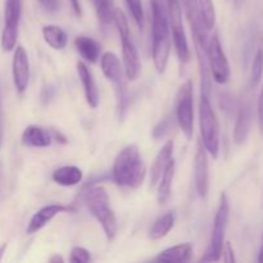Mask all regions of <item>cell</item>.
Wrapping results in <instances>:
<instances>
[{
	"label": "cell",
	"instance_id": "1",
	"mask_svg": "<svg viewBox=\"0 0 263 263\" xmlns=\"http://www.w3.org/2000/svg\"><path fill=\"white\" fill-rule=\"evenodd\" d=\"M152 9V58L158 73H164L171 53V33L168 14L162 0H151Z\"/></svg>",
	"mask_w": 263,
	"mask_h": 263
},
{
	"label": "cell",
	"instance_id": "2",
	"mask_svg": "<svg viewBox=\"0 0 263 263\" xmlns=\"http://www.w3.org/2000/svg\"><path fill=\"white\" fill-rule=\"evenodd\" d=\"M146 167L140 151L136 145L125 146L115 159L112 167V177L121 187L138 189L145 180Z\"/></svg>",
	"mask_w": 263,
	"mask_h": 263
},
{
	"label": "cell",
	"instance_id": "3",
	"mask_svg": "<svg viewBox=\"0 0 263 263\" xmlns=\"http://www.w3.org/2000/svg\"><path fill=\"white\" fill-rule=\"evenodd\" d=\"M81 200L95 220L102 225L108 240H113L117 234V218L109 205V197L102 186L86 187L81 193Z\"/></svg>",
	"mask_w": 263,
	"mask_h": 263
},
{
	"label": "cell",
	"instance_id": "4",
	"mask_svg": "<svg viewBox=\"0 0 263 263\" xmlns=\"http://www.w3.org/2000/svg\"><path fill=\"white\" fill-rule=\"evenodd\" d=\"M113 22L117 27L118 35H120L121 43H122V62L125 76L130 81H136L140 76L141 62L138 49H136L133 39H131L127 18L120 9H115Z\"/></svg>",
	"mask_w": 263,
	"mask_h": 263
},
{
	"label": "cell",
	"instance_id": "5",
	"mask_svg": "<svg viewBox=\"0 0 263 263\" xmlns=\"http://www.w3.org/2000/svg\"><path fill=\"white\" fill-rule=\"evenodd\" d=\"M199 127L202 136L200 140L205 151L213 157V159H217L220 152V125L210 98L203 92L199 102Z\"/></svg>",
	"mask_w": 263,
	"mask_h": 263
},
{
	"label": "cell",
	"instance_id": "6",
	"mask_svg": "<svg viewBox=\"0 0 263 263\" xmlns=\"http://www.w3.org/2000/svg\"><path fill=\"white\" fill-rule=\"evenodd\" d=\"M229 215H230V207H229L228 195H226V193H222L220 197V204H218L217 212H216L215 221H213L210 246H208L204 256L200 258V262L218 261L222 256L225 234L229 223Z\"/></svg>",
	"mask_w": 263,
	"mask_h": 263
},
{
	"label": "cell",
	"instance_id": "7",
	"mask_svg": "<svg viewBox=\"0 0 263 263\" xmlns=\"http://www.w3.org/2000/svg\"><path fill=\"white\" fill-rule=\"evenodd\" d=\"M168 14L170 31L172 32L175 51L179 58L180 63L185 64L192 58L189 44H187L186 33H185L184 23H182V10L179 0H168L164 3Z\"/></svg>",
	"mask_w": 263,
	"mask_h": 263
},
{
	"label": "cell",
	"instance_id": "8",
	"mask_svg": "<svg viewBox=\"0 0 263 263\" xmlns=\"http://www.w3.org/2000/svg\"><path fill=\"white\" fill-rule=\"evenodd\" d=\"M176 121L187 140L194 133V103H193V82L187 80L179 89L176 97Z\"/></svg>",
	"mask_w": 263,
	"mask_h": 263
},
{
	"label": "cell",
	"instance_id": "9",
	"mask_svg": "<svg viewBox=\"0 0 263 263\" xmlns=\"http://www.w3.org/2000/svg\"><path fill=\"white\" fill-rule=\"evenodd\" d=\"M208 66L213 80L217 84L225 85L230 80V64L217 32L213 33L208 41Z\"/></svg>",
	"mask_w": 263,
	"mask_h": 263
},
{
	"label": "cell",
	"instance_id": "10",
	"mask_svg": "<svg viewBox=\"0 0 263 263\" xmlns=\"http://www.w3.org/2000/svg\"><path fill=\"white\" fill-rule=\"evenodd\" d=\"M21 14L22 0H5L4 28L2 32V48L4 51H12L17 45Z\"/></svg>",
	"mask_w": 263,
	"mask_h": 263
},
{
	"label": "cell",
	"instance_id": "11",
	"mask_svg": "<svg viewBox=\"0 0 263 263\" xmlns=\"http://www.w3.org/2000/svg\"><path fill=\"white\" fill-rule=\"evenodd\" d=\"M13 82L18 94H23L27 90L30 82V61L22 45L14 48V55L12 62Z\"/></svg>",
	"mask_w": 263,
	"mask_h": 263
},
{
	"label": "cell",
	"instance_id": "12",
	"mask_svg": "<svg viewBox=\"0 0 263 263\" xmlns=\"http://www.w3.org/2000/svg\"><path fill=\"white\" fill-rule=\"evenodd\" d=\"M194 180L195 189L200 198H205L210 187V172H208L207 151L202 140L197 141V152L194 157Z\"/></svg>",
	"mask_w": 263,
	"mask_h": 263
},
{
	"label": "cell",
	"instance_id": "13",
	"mask_svg": "<svg viewBox=\"0 0 263 263\" xmlns=\"http://www.w3.org/2000/svg\"><path fill=\"white\" fill-rule=\"evenodd\" d=\"M77 73H79V79L81 81L82 89H84L85 99L89 104L90 108L95 109L99 105V91H98V86L95 84V80L92 77L91 71L89 67L84 63V62H77Z\"/></svg>",
	"mask_w": 263,
	"mask_h": 263
},
{
	"label": "cell",
	"instance_id": "14",
	"mask_svg": "<svg viewBox=\"0 0 263 263\" xmlns=\"http://www.w3.org/2000/svg\"><path fill=\"white\" fill-rule=\"evenodd\" d=\"M71 210L69 207H66V205L62 204H49L45 205V207L40 208L35 215L31 217L30 222H28L27 229V234H35L37 233L39 230H41L43 228H45L57 215L63 212H68Z\"/></svg>",
	"mask_w": 263,
	"mask_h": 263
},
{
	"label": "cell",
	"instance_id": "15",
	"mask_svg": "<svg viewBox=\"0 0 263 263\" xmlns=\"http://www.w3.org/2000/svg\"><path fill=\"white\" fill-rule=\"evenodd\" d=\"M22 144L27 148H46L53 143V131L41 126L30 125L23 130Z\"/></svg>",
	"mask_w": 263,
	"mask_h": 263
},
{
	"label": "cell",
	"instance_id": "16",
	"mask_svg": "<svg viewBox=\"0 0 263 263\" xmlns=\"http://www.w3.org/2000/svg\"><path fill=\"white\" fill-rule=\"evenodd\" d=\"M174 140H167L164 145L162 146L161 151L154 158L153 164L151 168V187H154L158 184L159 179H161L162 174L166 170L167 164L174 159Z\"/></svg>",
	"mask_w": 263,
	"mask_h": 263
},
{
	"label": "cell",
	"instance_id": "17",
	"mask_svg": "<svg viewBox=\"0 0 263 263\" xmlns=\"http://www.w3.org/2000/svg\"><path fill=\"white\" fill-rule=\"evenodd\" d=\"M100 67H102L103 74L115 86L125 82L123 81V76H125L123 67L121 66L120 59H118V57L115 53L107 51V53L103 54L102 59H100Z\"/></svg>",
	"mask_w": 263,
	"mask_h": 263
},
{
	"label": "cell",
	"instance_id": "18",
	"mask_svg": "<svg viewBox=\"0 0 263 263\" xmlns=\"http://www.w3.org/2000/svg\"><path fill=\"white\" fill-rule=\"evenodd\" d=\"M193 254L192 243H182L177 246L162 251L156 257L157 262L161 263H175V262H187L190 261Z\"/></svg>",
	"mask_w": 263,
	"mask_h": 263
},
{
	"label": "cell",
	"instance_id": "19",
	"mask_svg": "<svg viewBox=\"0 0 263 263\" xmlns=\"http://www.w3.org/2000/svg\"><path fill=\"white\" fill-rule=\"evenodd\" d=\"M74 46L80 55L89 63H95L100 58L102 45L89 36H77L74 39Z\"/></svg>",
	"mask_w": 263,
	"mask_h": 263
},
{
	"label": "cell",
	"instance_id": "20",
	"mask_svg": "<svg viewBox=\"0 0 263 263\" xmlns=\"http://www.w3.org/2000/svg\"><path fill=\"white\" fill-rule=\"evenodd\" d=\"M82 170L77 166H63L57 168L51 175V179L61 186H74L82 181Z\"/></svg>",
	"mask_w": 263,
	"mask_h": 263
},
{
	"label": "cell",
	"instance_id": "21",
	"mask_svg": "<svg viewBox=\"0 0 263 263\" xmlns=\"http://www.w3.org/2000/svg\"><path fill=\"white\" fill-rule=\"evenodd\" d=\"M185 14L192 27L193 37H204L207 36V28L200 20L199 10H198V0H182Z\"/></svg>",
	"mask_w": 263,
	"mask_h": 263
},
{
	"label": "cell",
	"instance_id": "22",
	"mask_svg": "<svg viewBox=\"0 0 263 263\" xmlns=\"http://www.w3.org/2000/svg\"><path fill=\"white\" fill-rule=\"evenodd\" d=\"M249 128H251V107L244 104L239 109L235 127H234V141L238 145H240V144H243L247 140Z\"/></svg>",
	"mask_w": 263,
	"mask_h": 263
},
{
	"label": "cell",
	"instance_id": "23",
	"mask_svg": "<svg viewBox=\"0 0 263 263\" xmlns=\"http://www.w3.org/2000/svg\"><path fill=\"white\" fill-rule=\"evenodd\" d=\"M43 36L45 43L54 50H63L68 44V35L63 28L55 25H48L43 27Z\"/></svg>",
	"mask_w": 263,
	"mask_h": 263
},
{
	"label": "cell",
	"instance_id": "24",
	"mask_svg": "<svg viewBox=\"0 0 263 263\" xmlns=\"http://www.w3.org/2000/svg\"><path fill=\"white\" fill-rule=\"evenodd\" d=\"M174 177H175V159H172V161L167 164L166 170L163 171L158 184H157L158 185V190H157V199H158L159 204H164V203L170 199V197H171Z\"/></svg>",
	"mask_w": 263,
	"mask_h": 263
},
{
	"label": "cell",
	"instance_id": "25",
	"mask_svg": "<svg viewBox=\"0 0 263 263\" xmlns=\"http://www.w3.org/2000/svg\"><path fill=\"white\" fill-rule=\"evenodd\" d=\"M175 225V213L167 212L162 215L161 217L154 221L153 226L149 230V238L152 240H161L162 238L167 235L171 231V229Z\"/></svg>",
	"mask_w": 263,
	"mask_h": 263
},
{
	"label": "cell",
	"instance_id": "26",
	"mask_svg": "<svg viewBox=\"0 0 263 263\" xmlns=\"http://www.w3.org/2000/svg\"><path fill=\"white\" fill-rule=\"evenodd\" d=\"M198 10L204 27L208 31L212 30L216 23V10L212 0H198Z\"/></svg>",
	"mask_w": 263,
	"mask_h": 263
},
{
	"label": "cell",
	"instance_id": "27",
	"mask_svg": "<svg viewBox=\"0 0 263 263\" xmlns=\"http://www.w3.org/2000/svg\"><path fill=\"white\" fill-rule=\"evenodd\" d=\"M91 2L94 4L98 18L103 25H109L110 22H113L115 8L112 5V0H91Z\"/></svg>",
	"mask_w": 263,
	"mask_h": 263
},
{
	"label": "cell",
	"instance_id": "28",
	"mask_svg": "<svg viewBox=\"0 0 263 263\" xmlns=\"http://www.w3.org/2000/svg\"><path fill=\"white\" fill-rule=\"evenodd\" d=\"M127 4L128 10L133 15L134 21L138 25L139 28H143L144 26V8L141 0H125Z\"/></svg>",
	"mask_w": 263,
	"mask_h": 263
},
{
	"label": "cell",
	"instance_id": "29",
	"mask_svg": "<svg viewBox=\"0 0 263 263\" xmlns=\"http://www.w3.org/2000/svg\"><path fill=\"white\" fill-rule=\"evenodd\" d=\"M263 73V49H259L256 53L253 59V64H252V72H251V82L253 86H256L261 80Z\"/></svg>",
	"mask_w": 263,
	"mask_h": 263
},
{
	"label": "cell",
	"instance_id": "30",
	"mask_svg": "<svg viewBox=\"0 0 263 263\" xmlns=\"http://www.w3.org/2000/svg\"><path fill=\"white\" fill-rule=\"evenodd\" d=\"M69 261L72 263H87L91 261V254L82 247H73L71 251V256H69Z\"/></svg>",
	"mask_w": 263,
	"mask_h": 263
},
{
	"label": "cell",
	"instance_id": "31",
	"mask_svg": "<svg viewBox=\"0 0 263 263\" xmlns=\"http://www.w3.org/2000/svg\"><path fill=\"white\" fill-rule=\"evenodd\" d=\"M172 127V122H171V118H163V120L161 121V122L158 123V125L154 127L153 130V136L156 139H159V138H163L164 135H166L167 133H168L170 130H171Z\"/></svg>",
	"mask_w": 263,
	"mask_h": 263
},
{
	"label": "cell",
	"instance_id": "32",
	"mask_svg": "<svg viewBox=\"0 0 263 263\" xmlns=\"http://www.w3.org/2000/svg\"><path fill=\"white\" fill-rule=\"evenodd\" d=\"M37 2L40 3L43 9H45L49 13L57 12L61 8V0H37Z\"/></svg>",
	"mask_w": 263,
	"mask_h": 263
},
{
	"label": "cell",
	"instance_id": "33",
	"mask_svg": "<svg viewBox=\"0 0 263 263\" xmlns=\"http://www.w3.org/2000/svg\"><path fill=\"white\" fill-rule=\"evenodd\" d=\"M222 253H223V259H225V262H228V263L235 262V256H234L233 247H231L230 243L223 244Z\"/></svg>",
	"mask_w": 263,
	"mask_h": 263
},
{
	"label": "cell",
	"instance_id": "34",
	"mask_svg": "<svg viewBox=\"0 0 263 263\" xmlns=\"http://www.w3.org/2000/svg\"><path fill=\"white\" fill-rule=\"evenodd\" d=\"M257 113H258V122H259V128H261L263 134V85L261 92H259V99H258V107H257Z\"/></svg>",
	"mask_w": 263,
	"mask_h": 263
},
{
	"label": "cell",
	"instance_id": "35",
	"mask_svg": "<svg viewBox=\"0 0 263 263\" xmlns=\"http://www.w3.org/2000/svg\"><path fill=\"white\" fill-rule=\"evenodd\" d=\"M69 3H71V7L72 9H73L74 14H76L77 17H81L82 12H81V5H80L79 0H69Z\"/></svg>",
	"mask_w": 263,
	"mask_h": 263
},
{
	"label": "cell",
	"instance_id": "36",
	"mask_svg": "<svg viewBox=\"0 0 263 263\" xmlns=\"http://www.w3.org/2000/svg\"><path fill=\"white\" fill-rule=\"evenodd\" d=\"M49 261H50L51 263H59V262H63L64 261V259L63 258H62V257L61 256H58V254H55V256H53V257H51V258L50 259H49Z\"/></svg>",
	"mask_w": 263,
	"mask_h": 263
},
{
	"label": "cell",
	"instance_id": "37",
	"mask_svg": "<svg viewBox=\"0 0 263 263\" xmlns=\"http://www.w3.org/2000/svg\"><path fill=\"white\" fill-rule=\"evenodd\" d=\"M5 251H7V244H3V246H0V261H2L3 256H4Z\"/></svg>",
	"mask_w": 263,
	"mask_h": 263
},
{
	"label": "cell",
	"instance_id": "38",
	"mask_svg": "<svg viewBox=\"0 0 263 263\" xmlns=\"http://www.w3.org/2000/svg\"><path fill=\"white\" fill-rule=\"evenodd\" d=\"M258 261H259V262H261V263H263V244H262V248H261V251H259Z\"/></svg>",
	"mask_w": 263,
	"mask_h": 263
},
{
	"label": "cell",
	"instance_id": "39",
	"mask_svg": "<svg viewBox=\"0 0 263 263\" xmlns=\"http://www.w3.org/2000/svg\"><path fill=\"white\" fill-rule=\"evenodd\" d=\"M3 141V134H2V116H0V146H2Z\"/></svg>",
	"mask_w": 263,
	"mask_h": 263
},
{
	"label": "cell",
	"instance_id": "40",
	"mask_svg": "<svg viewBox=\"0 0 263 263\" xmlns=\"http://www.w3.org/2000/svg\"><path fill=\"white\" fill-rule=\"evenodd\" d=\"M0 176H2V163H0Z\"/></svg>",
	"mask_w": 263,
	"mask_h": 263
},
{
	"label": "cell",
	"instance_id": "41",
	"mask_svg": "<svg viewBox=\"0 0 263 263\" xmlns=\"http://www.w3.org/2000/svg\"><path fill=\"white\" fill-rule=\"evenodd\" d=\"M162 2H163V3H166V2H168V0H162Z\"/></svg>",
	"mask_w": 263,
	"mask_h": 263
},
{
	"label": "cell",
	"instance_id": "42",
	"mask_svg": "<svg viewBox=\"0 0 263 263\" xmlns=\"http://www.w3.org/2000/svg\"><path fill=\"white\" fill-rule=\"evenodd\" d=\"M0 116H2V115H0Z\"/></svg>",
	"mask_w": 263,
	"mask_h": 263
}]
</instances>
